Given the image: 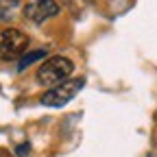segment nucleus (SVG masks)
<instances>
[{
	"label": "nucleus",
	"instance_id": "2",
	"mask_svg": "<svg viewBox=\"0 0 157 157\" xmlns=\"http://www.w3.org/2000/svg\"><path fill=\"white\" fill-rule=\"evenodd\" d=\"M29 48V35L17 29H5L0 33V61H13Z\"/></svg>",
	"mask_w": 157,
	"mask_h": 157
},
{
	"label": "nucleus",
	"instance_id": "5",
	"mask_svg": "<svg viewBox=\"0 0 157 157\" xmlns=\"http://www.w3.org/2000/svg\"><path fill=\"white\" fill-rule=\"evenodd\" d=\"M44 57H46V50H33V52H29V55H24L22 59H20L17 68H20V70H26L31 63L39 61V59H44Z\"/></svg>",
	"mask_w": 157,
	"mask_h": 157
},
{
	"label": "nucleus",
	"instance_id": "6",
	"mask_svg": "<svg viewBox=\"0 0 157 157\" xmlns=\"http://www.w3.org/2000/svg\"><path fill=\"white\" fill-rule=\"evenodd\" d=\"M20 5V0H0V9H13Z\"/></svg>",
	"mask_w": 157,
	"mask_h": 157
},
{
	"label": "nucleus",
	"instance_id": "1",
	"mask_svg": "<svg viewBox=\"0 0 157 157\" xmlns=\"http://www.w3.org/2000/svg\"><path fill=\"white\" fill-rule=\"evenodd\" d=\"M72 70H74V63L70 61L68 57H50V59H46V61L39 66L37 83L48 87V90L57 87V85H61V83L68 81Z\"/></svg>",
	"mask_w": 157,
	"mask_h": 157
},
{
	"label": "nucleus",
	"instance_id": "3",
	"mask_svg": "<svg viewBox=\"0 0 157 157\" xmlns=\"http://www.w3.org/2000/svg\"><path fill=\"white\" fill-rule=\"evenodd\" d=\"M83 85H85L83 78H68L66 83L57 85V87H50L39 98V103L46 105V107H63L66 103H70L72 98L83 90Z\"/></svg>",
	"mask_w": 157,
	"mask_h": 157
},
{
	"label": "nucleus",
	"instance_id": "7",
	"mask_svg": "<svg viewBox=\"0 0 157 157\" xmlns=\"http://www.w3.org/2000/svg\"><path fill=\"white\" fill-rule=\"evenodd\" d=\"M0 157H5V155H0Z\"/></svg>",
	"mask_w": 157,
	"mask_h": 157
},
{
	"label": "nucleus",
	"instance_id": "4",
	"mask_svg": "<svg viewBox=\"0 0 157 157\" xmlns=\"http://www.w3.org/2000/svg\"><path fill=\"white\" fill-rule=\"evenodd\" d=\"M59 13V5L55 0H29L24 7V15L35 24H42L46 20L55 17Z\"/></svg>",
	"mask_w": 157,
	"mask_h": 157
}]
</instances>
